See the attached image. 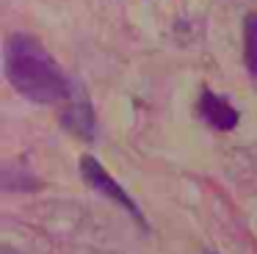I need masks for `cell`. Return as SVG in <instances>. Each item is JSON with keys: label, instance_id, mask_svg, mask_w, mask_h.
I'll use <instances>...</instances> for the list:
<instances>
[{"label": "cell", "instance_id": "obj_1", "mask_svg": "<svg viewBox=\"0 0 257 254\" xmlns=\"http://www.w3.org/2000/svg\"><path fill=\"white\" fill-rule=\"evenodd\" d=\"M3 69L6 77L23 97L39 105H53L69 99L67 75L53 61V55L28 33H12L3 44Z\"/></svg>", "mask_w": 257, "mask_h": 254}, {"label": "cell", "instance_id": "obj_2", "mask_svg": "<svg viewBox=\"0 0 257 254\" xmlns=\"http://www.w3.org/2000/svg\"><path fill=\"white\" fill-rule=\"evenodd\" d=\"M80 174H83L86 185H91L94 191H100L102 196L113 199V202H116L119 207H124V210H127V213L133 215V218L139 221L141 226H147L144 213L139 210V204H136L133 199L127 196V191H124V188L119 185V182L113 180V177L108 174L105 169H102V163L94 158V155H83V158H80Z\"/></svg>", "mask_w": 257, "mask_h": 254}, {"label": "cell", "instance_id": "obj_3", "mask_svg": "<svg viewBox=\"0 0 257 254\" xmlns=\"http://www.w3.org/2000/svg\"><path fill=\"white\" fill-rule=\"evenodd\" d=\"M199 116L207 121L210 127H216V130H235L238 127V110L232 108V105L227 102L224 97H218V94H213L210 88H202V97H199Z\"/></svg>", "mask_w": 257, "mask_h": 254}, {"label": "cell", "instance_id": "obj_4", "mask_svg": "<svg viewBox=\"0 0 257 254\" xmlns=\"http://www.w3.org/2000/svg\"><path fill=\"white\" fill-rule=\"evenodd\" d=\"M61 124L67 130L78 133L80 138H94V113H91V102L83 94H69L67 110L61 113Z\"/></svg>", "mask_w": 257, "mask_h": 254}, {"label": "cell", "instance_id": "obj_5", "mask_svg": "<svg viewBox=\"0 0 257 254\" xmlns=\"http://www.w3.org/2000/svg\"><path fill=\"white\" fill-rule=\"evenodd\" d=\"M243 58L246 69L257 77V11L243 17Z\"/></svg>", "mask_w": 257, "mask_h": 254}]
</instances>
